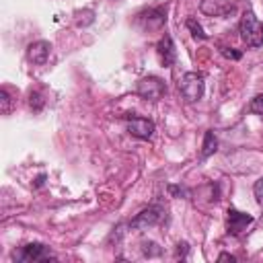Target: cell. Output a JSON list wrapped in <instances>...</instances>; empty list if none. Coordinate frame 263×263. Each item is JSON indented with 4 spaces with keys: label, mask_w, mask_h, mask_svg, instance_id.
Instances as JSON below:
<instances>
[{
    "label": "cell",
    "mask_w": 263,
    "mask_h": 263,
    "mask_svg": "<svg viewBox=\"0 0 263 263\" xmlns=\"http://www.w3.org/2000/svg\"><path fill=\"white\" fill-rule=\"evenodd\" d=\"M43 179H45V175H41V177L35 181V185H37V187H39V185H43Z\"/></svg>",
    "instance_id": "21"
},
{
    "label": "cell",
    "mask_w": 263,
    "mask_h": 263,
    "mask_svg": "<svg viewBox=\"0 0 263 263\" xmlns=\"http://www.w3.org/2000/svg\"><path fill=\"white\" fill-rule=\"evenodd\" d=\"M136 90H138V95H140L142 99H146V101H158V99H162V95L166 92V84H164L158 76H146V78H142V80L138 82Z\"/></svg>",
    "instance_id": "4"
},
{
    "label": "cell",
    "mask_w": 263,
    "mask_h": 263,
    "mask_svg": "<svg viewBox=\"0 0 263 263\" xmlns=\"http://www.w3.org/2000/svg\"><path fill=\"white\" fill-rule=\"evenodd\" d=\"M142 253L146 257H156V255H160V247L156 242H152V240H144L142 242Z\"/></svg>",
    "instance_id": "14"
},
{
    "label": "cell",
    "mask_w": 263,
    "mask_h": 263,
    "mask_svg": "<svg viewBox=\"0 0 263 263\" xmlns=\"http://www.w3.org/2000/svg\"><path fill=\"white\" fill-rule=\"evenodd\" d=\"M253 193H255L257 203L263 208V177H261L259 181H255V185H253Z\"/></svg>",
    "instance_id": "17"
},
{
    "label": "cell",
    "mask_w": 263,
    "mask_h": 263,
    "mask_svg": "<svg viewBox=\"0 0 263 263\" xmlns=\"http://www.w3.org/2000/svg\"><path fill=\"white\" fill-rule=\"evenodd\" d=\"M222 55H226L228 60H240L242 51H236L234 47H222Z\"/></svg>",
    "instance_id": "18"
},
{
    "label": "cell",
    "mask_w": 263,
    "mask_h": 263,
    "mask_svg": "<svg viewBox=\"0 0 263 263\" xmlns=\"http://www.w3.org/2000/svg\"><path fill=\"white\" fill-rule=\"evenodd\" d=\"M29 105H31V109H33V111H41V109H43V105H45L43 95H41L39 90H31V95H29Z\"/></svg>",
    "instance_id": "13"
},
{
    "label": "cell",
    "mask_w": 263,
    "mask_h": 263,
    "mask_svg": "<svg viewBox=\"0 0 263 263\" xmlns=\"http://www.w3.org/2000/svg\"><path fill=\"white\" fill-rule=\"evenodd\" d=\"M218 150V138L214 136V132H205L203 134V144H201V156L208 158Z\"/></svg>",
    "instance_id": "11"
},
{
    "label": "cell",
    "mask_w": 263,
    "mask_h": 263,
    "mask_svg": "<svg viewBox=\"0 0 263 263\" xmlns=\"http://www.w3.org/2000/svg\"><path fill=\"white\" fill-rule=\"evenodd\" d=\"M0 103H2V113H4V115H8V113H10L12 99H10V95H8V90H6V88H2V90H0Z\"/></svg>",
    "instance_id": "16"
},
{
    "label": "cell",
    "mask_w": 263,
    "mask_h": 263,
    "mask_svg": "<svg viewBox=\"0 0 263 263\" xmlns=\"http://www.w3.org/2000/svg\"><path fill=\"white\" fill-rule=\"evenodd\" d=\"M240 39L249 47H261L263 45V23L255 16L253 10H247L240 18Z\"/></svg>",
    "instance_id": "1"
},
{
    "label": "cell",
    "mask_w": 263,
    "mask_h": 263,
    "mask_svg": "<svg viewBox=\"0 0 263 263\" xmlns=\"http://www.w3.org/2000/svg\"><path fill=\"white\" fill-rule=\"evenodd\" d=\"M218 259H220V261H234V257H232L230 253H222Z\"/></svg>",
    "instance_id": "20"
},
{
    "label": "cell",
    "mask_w": 263,
    "mask_h": 263,
    "mask_svg": "<svg viewBox=\"0 0 263 263\" xmlns=\"http://www.w3.org/2000/svg\"><path fill=\"white\" fill-rule=\"evenodd\" d=\"M127 132L138 138V140H150L154 134V123L148 117H138V115H129L127 117Z\"/></svg>",
    "instance_id": "6"
},
{
    "label": "cell",
    "mask_w": 263,
    "mask_h": 263,
    "mask_svg": "<svg viewBox=\"0 0 263 263\" xmlns=\"http://www.w3.org/2000/svg\"><path fill=\"white\" fill-rule=\"evenodd\" d=\"M185 25H187V29L191 31V35H193L195 39H208V33L203 31V27H201L195 18H187V21H185Z\"/></svg>",
    "instance_id": "12"
},
{
    "label": "cell",
    "mask_w": 263,
    "mask_h": 263,
    "mask_svg": "<svg viewBox=\"0 0 263 263\" xmlns=\"http://www.w3.org/2000/svg\"><path fill=\"white\" fill-rule=\"evenodd\" d=\"M49 51H51V45L49 41H33L29 47H27V58L29 62H33L35 66H43L49 58Z\"/></svg>",
    "instance_id": "9"
},
{
    "label": "cell",
    "mask_w": 263,
    "mask_h": 263,
    "mask_svg": "<svg viewBox=\"0 0 263 263\" xmlns=\"http://www.w3.org/2000/svg\"><path fill=\"white\" fill-rule=\"evenodd\" d=\"M156 53H158L160 64H162L164 68H171V66L175 64L177 51H175V43H173L171 35H162V37L158 39V43H156Z\"/></svg>",
    "instance_id": "8"
},
{
    "label": "cell",
    "mask_w": 263,
    "mask_h": 263,
    "mask_svg": "<svg viewBox=\"0 0 263 263\" xmlns=\"http://www.w3.org/2000/svg\"><path fill=\"white\" fill-rule=\"evenodd\" d=\"M14 259L27 261V263L29 261H49V259H53V255H51L49 247H45L43 242H29L18 251V255L14 253Z\"/></svg>",
    "instance_id": "5"
},
{
    "label": "cell",
    "mask_w": 263,
    "mask_h": 263,
    "mask_svg": "<svg viewBox=\"0 0 263 263\" xmlns=\"http://www.w3.org/2000/svg\"><path fill=\"white\" fill-rule=\"evenodd\" d=\"M203 88H205V78L201 72H187L183 74L181 82H179V90L183 95L185 101L195 103L203 97Z\"/></svg>",
    "instance_id": "2"
},
{
    "label": "cell",
    "mask_w": 263,
    "mask_h": 263,
    "mask_svg": "<svg viewBox=\"0 0 263 263\" xmlns=\"http://www.w3.org/2000/svg\"><path fill=\"white\" fill-rule=\"evenodd\" d=\"M228 218H226V226H228V232L230 234H240L242 230H247V226L253 224V216L245 214V212H238L234 208H230L228 212Z\"/></svg>",
    "instance_id": "7"
},
{
    "label": "cell",
    "mask_w": 263,
    "mask_h": 263,
    "mask_svg": "<svg viewBox=\"0 0 263 263\" xmlns=\"http://www.w3.org/2000/svg\"><path fill=\"white\" fill-rule=\"evenodd\" d=\"M249 111L255 113V115H263V92L251 99V103H249Z\"/></svg>",
    "instance_id": "15"
},
{
    "label": "cell",
    "mask_w": 263,
    "mask_h": 263,
    "mask_svg": "<svg viewBox=\"0 0 263 263\" xmlns=\"http://www.w3.org/2000/svg\"><path fill=\"white\" fill-rule=\"evenodd\" d=\"M138 21H140V23H144V27H146V29H156V27L164 25V21H166V6L150 8V10L142 12V14L138 16Z\"/></svg>",
    "instance_id": "10"
},
{
    "label": "cell",
    "mask_w": 263,
    "mask_h": 263,
    "mask_svg": "<svg viewBox=\"0 0 263 263\" xmlns=\"http://www.w3.org/2000/svg\"><path fill=\"white\" fill-rule=\"evenodd\" d=\"M162 218H164V210L160 205H148L140 214H136V218H132L129 228H134V230H146L150 226L160 224Z\"/></svg>",
    "instance_id": "3"
},
{
    "label": "cell",
    "mask_w": 263,
    "mask_h": 263,
    "mask_svg": "<svg viewBox=\"0 0 263 263\" xmlns=\"http://www.w3.org/2000/svg\"><path fill=\"white\" fill-rule=\"evenodd\" d=\"M187 251H189V245H187V242H179V245H177V257H185Z\"/></svg>",
    "instance_id": "19"
}]
</instances>
